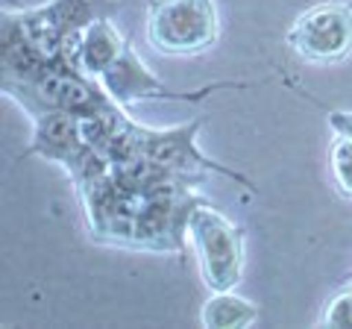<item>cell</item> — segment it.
<instances>
[{
    "label": "cell",
    "mask_w": 352,
    "mask_h": 329,
    "mask_svg": "<svg viewBox=\"0 0 352 329\" xmlns=\"http://www.w3.org/2000/svg\"><path fill=\"white\" fill-rule=\"evenodd\" d=\"M206 124V115L188 120L182 127H170V129H147L141 127L138 133V153H144L147 159L164 164L176 173H185V177H197L203 180V173H223L226 180H235L238 185H244L247 191L256 194V185L250 177L238 173L226 164H220L214 159H208L206 153L197 147V133Z\"/></svg>",
    "instance_id": "obj_6"
},
{
    "label": "cell",
    "mask_w": 352,
    "mask_h": 329,
    "mask_svg": "<svg viewBox=\"0 0 352 329\" xmlns=\"http://www.w3.org/2000/svg\"><path fill=\"white\" fill-rule=\"evenodd\" d=\"M220 36L214 0H150L147 41L164 56H197Z\"/></svg>",
    "instance_id": "obj_2"
},
{
    "label": "cell",
    "mask_w": 352,
    "mask_h": 329,
    "mask_svg": "<svg viewBox=\"0 0 352 329\" xmlns=\"http://www.w3.org/2000/svg\"><path fill=\"white\" fill-rule=\"evenodd\" d=\"M103 89L118 106H132L138 100H170V103H200L206 100L212 92H226V89H250L256 83H241V80H229V83H212L200 92H179L164 85L156 74H153L144 62L138 59V53L132 50V45L124 47V53L109 65L100 76Z\"/></svg>",
    "instance_id": "obj_5"
},
{
    "label": "cell",
    "mask_w": 352,
    "mask_h": 329,
    "mask_svg": "<svg viewBox=\"0 0 352 329\" xmlns=\"http://www.w3.org/2000/svg\"><path fill=\"white\" fill-rule=\"evenodd\" d=\"M120 6H124L120 0H50L36 9H12V12L44 62H68L80 68L82 32L97 18H115Z\"/></svg>",
    "instance_id": "obj_1"
},
{
    "label": "cell",
    "mask_w": 352,
    "mask_h": 329,
    "mask_svg": "<svg viewBox=\"0 0 352 329\" xmlns=\"http://www.w3.org/2000/svg\"><path fill=\"white\" fill-rule=\"evenodd\" d=\"M332 141H329V173H332L335 191L352 200V112L326 109Z\"/></svg>",
    "instance_id": "obj_8"
},
{
    "label": "cell",
    "mask_w": 352,
    "mask_h": 329,
    "mask_svg": "<svg viewBox=\"0 0 352 329\" xmlns=\"http://www.w3.org/2000/svg\"><path fill=\"white\" fill-rule=\"evenodd\" d=\"M256 317H258V306L238 297L232 291H214L200 312V321L206 329H238V326H250Z\"/></svg>",
    "instance_id": "obj_9"
},
{
    "label": "cell",
    "mask_w": 352,
    "mask_h": 329,
    "mask_svg": "<svg viewBox=\"0 0 352 329\" xmlns=\"http://www.w3.org/2000/svg\"><path fill=\"white\" fill-rule=\"evenodd\" d=\"M288 47L308 65H335L352 53V6L326 0L311 6L288 30Z\"/></svg>",
    "instance_id": "obj_4"
},
{
    "label": "cell",
    "mask_w": 352,
    "mask_h": 329,
    "mask_svg": "<svg viewBox=\"0 0 352 329\" xmlns=\"http://www.w3.org/2000/svg\"><path fill=\"white\" fill-rule=\"evenodd\" d=\"M126 47V39L120 36V30L115 27L112 18H97L88 24L82 32V45H80V71L100 80L103 71L112 65Z\"/></svg>",
    "instance_id": "obj_7"
},
{
    "label": "cell",
    "mask_w": 352,
    "mask_h": 329,
    "mask_svg": "<svg viewBox=\"0 0 352 329\" xmlns=\"http://www.w3.org/2000/svg\"><path fill=\"white\" fill-rule=\"evenodd\" d=\"M188 235L197 247L200 273L212 291H232L244 277V229L200 200L188 217Z\"/></svg>",
    "instance_id": "obj_3"
},
{
    "label": "cell",
    "mask_w": 352,
    "mask_h": 329,
    "mask_svg": "<svg viewBox=\"0 0 352 329\" xmlns=\"http://www.w3.org/2000/svg\"><path fill=\"white\" fill-rule=\"evenodd\" d=\"M320 326H352V288L340 291L329 300L326 312L320 317Z\"/></svg>",
    "instance_id": "obj_10"
}]
</instances>
